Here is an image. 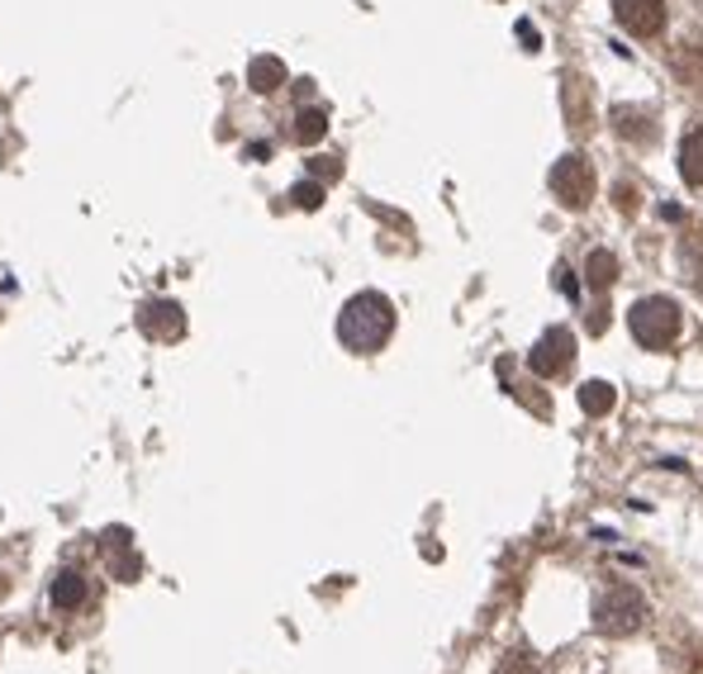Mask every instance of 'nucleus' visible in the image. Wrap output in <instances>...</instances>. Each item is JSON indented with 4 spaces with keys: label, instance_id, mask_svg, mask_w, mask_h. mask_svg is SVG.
<instances>
[{
    "label": "nucleus",
    "instance_id": "obj_16",
    "mask_svg": "<svg viewBox=\"0 0 703 674\" xmlns=\"http://www.w3.org/2000/svg\"><path fill=\"white\" fill-rule=\"evenodd\" d=\"M309 171L318 176V181H333V176H343V162H338V157H314Z\"/></svg>",
    "mask_w": 703,
    "mask_h": 674
},
{
    "label": "nucleus",
    "instance_id": "obj_12",
    "mask_svg": "<svg viewBox=\"0 0 703 674\" xmlns=\"http://www.w3.org/2000/svg\"><path fill=\"white\" fill-rule=\"evenodd\" d=\"M613 404H618V394H613L609 380H585L580 385V409L589 413V419H604Z\"/></svg>",
    "mask_w": 703,
    "mask_h": 674
},
{
    "label": "nucleus",
    "instance_id": "obj_5",
    "mask_svg": "<svg viewBox=\"0 0 703 674\" xmlns=\"http://www.w3.org/2000/svg\"><path fill=\"white\" fill-rule=\"evenodd\" d=\"M570 361H575V337H570V328H547V333L537 337L533 357H527V366H533V371H537L542 380L562 376Z\"/></svg>",
    "mask_w": 703,
    "mask_h": 674
},
{
    "label": "nucleus",
    "instance_id": "obj_11",
    "mask_svg": "<svg viewBox=\"0 0 703 674\" xmlns=\"http://www.w3.org/2000/svg\"><path fill=\"white\" fill-rule=\"evenodd\" d=\"M86 603V580L82 570H62L53 580V608H62V613H76V608Z\"/></svg>",
    "mask_w": 703,
    "mask_h": 674
},
{
    "label": "nucleus",
    "instance_id": "obj_14",
    "mask_svg": "<svg viewBox=\"0 0 703 674\" xmlns=\"http://www.w3.org/2000/svg\"><path fill=\"white\" fill-rule=\"evenodd\" d=\"M328 134V115H324V109H300V115H295V138L300 143H318V138H324Z\"/></svg>",
    "mask_w": 703,
    "mask_h": 674
},
{
    "label": "nucleus",
    "instance_id": "obj_10",
    "mask_svg": "<svg viewBox=\"0 0 703 674\" xmlns=\"http://www.w3.org/2000/svg\"><path fill=\"white\" fill-rule=\"evenodd\" d=\"M248 86L258 91V95L281 91V86H285V62H281V57H252V67H248Z\"/></svg>",
    "mask_w": 703,
    "mask_h": 674
},
{
    "label": "nucleus",
    "instance_id": "obj_6",
    "mask_svg": "<svg viewBox=\"0 0 703 674\" xmlns=\"http://www.w3.org/2000/svg\"><path fill=\"white\" fill-rule=\"evenodd\" d=\"M613 14H618V24L628 29V34H637V39H651V34H661V29H665V6H661V0H613Z\"/></svg>",
    "mask_w": 703,
    "mask_h": 674
},
{
    "label": "nucleus",
    "instance_id": "obj_1",
    "mask_svg": "<svg viewBox=\"0 0 703 674\" xmlns=\"http://www.w3.org/2000/svg\"><path fill=\"white\" fill-rule=\"evenodd\" d=\"M390 333H395V309H390V299L386 295H376V291H361V295H352L343 304V314H338V343L347 351H380L390 343Z\"/></svg>",
    "mask_w": 703,
    "mask_h": 674
},
{
    "label": "nucleus",
    "instance_id": "obj_3",
    "mask_svg": "<svg viewBox=\"0 0 703 674\" xmlns=\"http://www.w3.org/2000/svg\"><path fill=\"white\" fill-rule=\"evenodd\" d=\"M642 618H647V603H642V593L628 589V585L604 589L595 599V628L604 636H628V632L642 628Z\"/></svg>",
    "mask_w": 703,
    "mask_h": 674
},
{
    "label": "nucleus",
    "instance_id": "obj_13",
    "mask_svg": "<svg viewBox=\"0 0 703 674\" xmlns=\"http://www.w3.org/2000/svg\"><path fill=\"white\" fill-rule=\"evenodd\" d=\"M585 281L595 285V291H609V285L618 281V256L613 252H589V262H585Z\"/></svg>",
    "mask_w": 703,
    "mask_h": 674
},
{
    "label": "nucleus",
    "instance_id": "obj_8",
    "mask_svg": "<svg viewBox=\"0 0 703 674\" xmlns=\"http://www.w3.org/2000/svg\"><path fill=\"white\" fill-rule=\"evenodd\" d=\"M105 556H109V570H115L119 580H138L143 560H138L134 537L124 533V527H109V533H105Z\"/></svg>",
    "mask_w": 703,
    "mask_h": 674
},
{
    "label": "nucleus",
    "instance_id": "obj_17",
    "mask_svg": "<svg viewBox=\"0 0 703 674\" xmlns=\"http://www.w3.org/2000/svg\"><path fill=\"white\" fill-rule=\"evenodd\" d=\"M618 204H622V210H632V204H637L632 200V186H618Z\"/></svg>",
    "mask_w": 703,
    "mask_h": 674
},
{
    "label": "nucleus",
    "instance_id": "obj_2",
    "mask_svg": "<svg viewBox=\"0 0 703 674\" xmlns=\"http://www.w3.org/2000/svg\"><path fill=\"white\" fill-rule=\"evenodd\" d=\"M628 328H632V337L647 351H665L670 343H675V333H680V304L665 299V295H651L642 304H632Z\"/></svg>",
    "mask_w": 703,
    "mask_h": 674
},
{
    "label": "nucleus",
    "instance_id": "obj_15",
    "mask_svg": "<svg viewBox=\"0 0 703 674\" xmlns=\"http://www.w3.org/2000/svg\"><path fill=\"white\" fill-rule=\"evenodd\" d=\"M295 204H300V210H318V204H324V186H318V181H300L295 186Z\"/></svg>",
    "mask_w": 703,
    "mask_h": 674
},
{
    "label": "nucleus",
    "instance_id": "obj_7",
    "mask_svg": "<svg viewBox=\"0 0 703 674\" xmlns=\"http://www.w3.org/2000/svg\"><path fill=\"white\" fill-rule=\"evenodd\" d=\"M138 328L148 333V337H162V343H171V337L186 333V314H181V304H171V299H148L138 309Z\"/></svg>",
    "mask_w": 703,
    "mask_h": 674
},
{
    "label": "nucleus",
    "instance_id": "obj_9",
    "mask_svg": "<svg viewBox=\"0 0 703 674\" xmlns=\"http://www.w3.org/2000/svg\"><path fill=\"white\" fill-rule=\"evenodd\" d=\"M680 176L694 190H703V128H690L680 143Z\"/></svg>",
    "mask_w": 703,
    "mask_h": 674
},
{
    "label": "nucleus",
    "instance_id": "obj_4",
    "mask_svg": "<svg viewBox=\"0 0 703 674\" xmlns=\"http://www.w3.org/2000/svg\"><path fill=\"white\" fill-rule=\"evenodd\" d=\"M552 196L566 204V210H585L589 196H595V171L580 152H566L562 162L552 167Z\"/></svg>",
    "mask_w": 703,
    "mask_h": 674
}]
</instances>
